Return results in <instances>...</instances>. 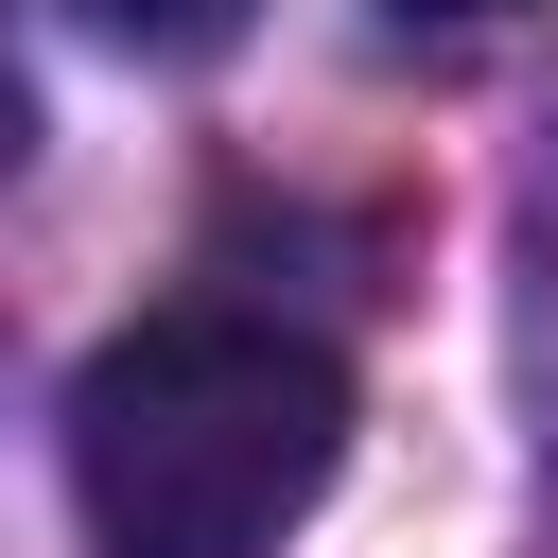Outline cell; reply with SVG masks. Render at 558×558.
Segmentation results:
<instances>
[{
    "mask_svg": "<svg viewBox=\"0 0 558 558\" xmlns=\"http://www.w3.org/2000/svg\"><path fill=\"white\" fill-rule=\"evenodd\" d=\"M349 471V366L279 314H140L70 384V506L105 558H279Z\"/></svg>",
    "mask_w": 558,
    "mask_h": 558,
    "instance_id": "6da1fadb",
    "label": "cell"
},
{
    "mask_svg": "<svg viewBox=\"0 0 558 558\" xmlns=\"http://www.w3.org/2000/svg\"><path fill=\"white\" fill-rule=\"evenodd\" d=\"M87 35H122V52H174V70H192V52H227V35H244V0H87Z\"/></svg>",
    "mask_w": 558,
    "mask_h": 558,
    "instance_id": "7a4b0ae2",
    "label": "cell"
},
{
    "mask_svg": "<svg viewBox=\"0 0 558 558\" xmlns=\"http://www.w3.org/2000/svg\"><path fill=\"white\" fill-rule=\"evenodd\" d=\"M401 35H471V17H523V0H384Z\"/></svg>",
    "mask_w": 558,
    "mask_h": 558,
    "instance_id": "3957f363",
    "label": "cell"
}]
</instances>
